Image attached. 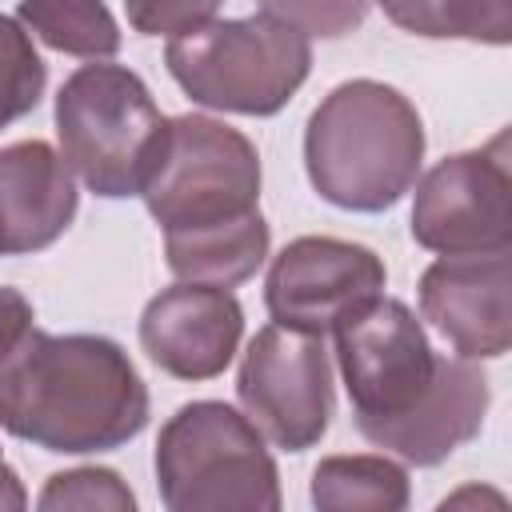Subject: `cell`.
<instances>
[{
    "label": "cell",
    "mask_w": 512,
    "mask_h": 512,
    "mask_svg": "<svg viewBox=\"0 0 512 512\" xmlns=\"http://www.w3.org/2000/svg\"><path fill=\"white\" fill-rule=\"evenodd\" d=\"M128 12V24H136V32H144V36H184V32H192V28H200V24H208L212 16H220V8L216 4H128L124 8Z\"/></svg>",
    "instance_id": "obj_21"
},
{
    "label": "cell",
    "mask_w": 512,
    "mask_h": 512,
    "mask_svg": "<svg viewBox=\"0 0 512 512\" xmlns=\"http://www.w3.org/2000/svg\"><path fill=\"white\" fill-rule=\"evenodd\" d=\"M164 60L172 80L196 104L240 116H272L308 80L312 44L296 24L264 4L252 16H212L208 24L172 36Z\"/></svg>",
    "instance_id": "obj_3"
},
{
    "label": "cell",
    "mask_w": 512,
    "mask_h": 512,
    "mask_svg": "<svg viewBox=\"0 0 512 512\" xmlns=\"http://www.w3.org/2000/svg\"><path fill=\"white\" fill-rule=\"evenodd\" d=\"M148 424V388L108 336L32 328L0 364V428L44 452H112Z\"/></svg>",
    "instance_id": "obj_1"
},
{
    "label": "cell",
    "mask_w": 512,
    "mask_h": 512,
    "mask_svg": "<svg viewBox=\"0 0 512 512\" xmlns=\"http://www.w3.org/2000/svg\"><path fill=\"white\" fill-rule=\"evenodd\" d=\"M384 16L420 36H464L504 44L512 36V4H384Z\"/></svg>",
    "instance_id": "obj_18"
},
{
    "label": "cell",
    "mask_w": 512,
    "mask_h": 512,
    "mask_svg": "<svg viewBox=\"0 0 512 512\" xmlns=\"http://www.w3.org/2000/svg\"><path fill=\"white\" fill-rule=\"evenodd\" d=\"M412 236L440 256H492L512 244V172L508 136L488 148L440 160L412 204Z\"/></svg>",
    "instance_id": "obj_9"
},
{
    "label": "cell",
    "mask_w": 512,
    "mask_h": 512,
    "mask_svg": "<svg viewBox=\"0 0 512 512\" xmlns=\"http://www.w3.org/2000/svg\"><path fill=\"white\" fill-rule=\"evenodd\" d=\"M488 400H492L488 376L472 360L440 356L436 380L412 412H404L400 420H388V424L360 428V432L376 448L396 452L400 460H408L416 468H432L484 428Z\"/></svg>",
    "instance_id": "obj_13"
},
{
    "label": "cell",
    "mask_w": 512,
    "mask_h": 512,
    "mask_svg": "<svg viewBox=\"0 0 512 512\" xmlns=\"http://www.w3.org/2000/svg\"><path fill=\"white\" fill-rule=\"evenodd\" d=\"M384 280V260L372 248L336 236H300L272 260L264 304L276 328L324 340L352 312L376 300Z\"/></svg>",
    "instance_id": "obj_10"
},
{
    "label": "cell",
    "mask_w": 512,
    "mask_h": 512,
    "mask_svg": "<svg viewBox=\"0 0 512 512\" xmlns=\"http://www.w3.org/2000/svg\"><path fill=\"white\" fill-rule=\"evenodd\" d=\"M0 256H8V252H4V236H0Z\"/></svg>",
    "instance_id": "obj_26"
},
{
    "label": "cell",
    "mask_w": 512,
    "mask_h": 512,
    "mask_svg": "<svg viewBox=\"0 0 512 512\" xmlns=\"http://www.w3.org/2000/svg\"><path fill=\"white\" fill-rule=\"evenodd\" d=\"M144 204L164 236L228 228L260 212L256 144L212 116H172L160 160L144 184Z\"/></svg>",
    "instance_id": "obj_6"
},
{
    "label": "cell",
    "mask_w": 512,
    "mask_h": 512,
    "mask_svg": "<svg viewBox=\"0 0 512 512\" xmlns=\"http://www.w3.org/2000/svg\"><path fill=\"white\" fill-rule=\"evenodd\" d=\"M424 124L408 96L380 80L332 88L304 128V168L312 188L348 212L392 208L420 172Z\"/></svg>",
    "instance_id": "obj_2"
},
{
    "label": "cell",
    "mask_w": 512,
    "mask_h": 512,
    "mask_svg": "<svg viewBox=\"0 0 512 512\" xmlns=\"http://www.w3.org/2000/svg\"><path fill=\"white\" fill-rule=\"evenodd\" d=\"M0 512H28L24 480L16 476V468L4 464V456H0Z\"/></svg>",
    "instance_id": "obj_25"
},
{
    "label": "cell",
    "mask_w": 512,
    "mask_h": 512,
    "mask_svg": "<svg viewBox=\"0 0 512 512\" xmlns=\"http://www.w3.org/2000/svg\"><path fill=\"white\" fill-rule=\"evenodd\" d=\"M412 484L400 464L376 452L324 456L312 468L316 512H408Z\"/></svg>",
    "instance_id": "obj_16"
},
{
    "label": "cell",
    "mask_w": 512,
    "mask_h": 512,
    "mask_svg": "<svg viewBox=\"0 0 512 512\" xmlns=\"http://www.w3.org/2000/svg\"><path fill=\"white\" fill-rule=\"evenodd\" d=\"M244 336V312L232 292L204 284H172L148 300L140 316V348L176 380L220 376Z\"/></svg>",
    "instance_id": "obj_12"
},
{
    "label": "cell",
    "mask_w": 512,
    "mask_h": 512,
    "mask_svg": "<svg viewBox=\"0 0 512 512\" xmlns=\"http://www.w3.org/2000/svg\"><path fill=\"white\" fill-rule=\"evenodd\" d=\"M156 484L168 512H284L264 436L220 400L184 404L160 428Z\"/></svg>",
    "instance_id": "obj_5"
},
{
    "label": "cell",
    "mask_w": 512,
    "mask_h": 512,
    "mask_svg": "<svg viewBox=\"0 0 512 512\" xmlns=\"http://www.w3.org/2000/svg\"><path fill=\"white\" fill-rule=\"evenodd\" d=\"M164 128L168 120L132 68L84 64L56 92L60 160L96 196H140L160 160Z\"/></svg>",
    "instance_id": "obj_4"
},
{
    "label": "cell",
    "mask_w": 512,
    "mask_h": 512,
    "mask_svg": "<svg viewBox=\"0 0 512 512\" xmlns=\"http://www.w3.org/2000/svg\"><path fill=\"white\" fill-rule=\"evenodd\" d=\"M168 268L180 276V284H204V288H236L268 256V224L264 216H248L228 228H208L192 236H164Z\"/></svg>",
    "instance_id": "obj_15"
},
{
    "label": "cell",
    "mask_w": 512,
    "mask_h": 512,
    "mask_svg": "<svg viewBox=\"0 0 512 512\" xmlns=\"http://www.w3.org/2000/svg\"><path fill=\"white\" fill-rule=\"evenodd\" d=\"M32 304L16 292V288H4L0 284V364L24 344V336L32 332Z\"/></svg>",
    "instance_id": "obj_23"
},
{
    "label": "cell",
    "mask_w": 512,
    "mask_h": 512,
    "mask_svg": "<svg viewBox=\"0 0 512 512\" xmlns=\"http://www.w3.org/2000/svg\"><path fill=\"white\" fill-rule=\"evenodd\" d=\"M336 360L356 428L388 424L412 412L432 388L440 364L412 308L392 296L368 300L336 328Z\"/></svg>",
    "instance_id": "obj_7"
},
{
    "label": "cell",
    "mask_w": 512,
    "mask_h": 512,
    "mask_svg": "<svg viewBox=\"0 0 512 512\" xmlns=\"http://www.w3.org/2000/svg\"><path fill=\"white\" fill-rule=\"evenodd\" d=\"M16 20L24 24V32L32 28L48 48L68 56L104 60L120 48V28L112 12L92 0H28L16 8Z\"/></svg>",
    "instance_id": "obj_17"
},
{
    "label": "cell",
    "mask_w": 512,
    "mask_h": 512,
    "mask_svg": "<svg viewBox=\"0 0 512 512\" xmlns=\"http://www.w3.org/2000/svg\"><path fill=\"white\" fill-rule=\"evenodd\" d=\"M420 312L460 360H492L512 344V260L440 256L420 276Z\"/></svg>",
    "instance_id": "obj_11"
},
{
    "label": "cell",
    "mask_w": 512,
    "mask_h": 512,
    "mask_svg": "<svg viewBox=\"0 0 512 512\" xmlns=\"http://www.w3.org/2000/svg\"><path fill=\"white\" fill-rule=\"evenodd\" d=\"M36 512H140L128 480L112 468H68L44 480Z\"/></svg>",
    "instance_id": "obj_20"
},
{
    "label": "cell",
    "mask_w": 512,
    "mask_h": 512,
    "mask_svg": "<svg viewBox=\"0 0 512 512\" xmlns=\"http://www.w3.org/2000/svg\"><path fill=\"white\" fill-rule=\"evenodd\" d=\"M48 84V68L32 44V32L8 12H0V128L28 116Z\"/></svg>",
    "instance_id": "obj_19"
},
{
    "label": "cell",
    "mask_w": 512,
    "mask_h": 512,
    "mask_svg": "<svg viewBox=\"0 0 512 512\" xmlns=\"http://www.w3.org/2000/svg\"><path fill=\"white\" fill-rule=\"evenodd\" d=\"M432 512H512L508 508V496L492 484H460L456 492H448Z\"/></svg>",
    "instance_id": "obj_24"
},
{
    "label": "cell",
    "mask_w": 512,
    "mask_h": 512,
    "mask_svg": "<svg viewBox=\"0 0 512 512\" xmlns=\"http://www.w3.org/2000/svg\"><path fill=\"white\" fill-rule=\"evenodd\" d=\"M236 396L248 424L284 452H304L320 444L332 424V360L324 340L288 328H260L240 360Z\"/></svg>",
    "instance_id": "obj_8"
},
{
    "label": "cell",
    "mask_w": 512,
    "mask_h": 512,
    "mask_svg": "<svg viewBox=\"0 0 512 512\" xmlns=\"http://www.w3.org/2000/svg\"><path fill=\"white\" fill-rule=\"evenodd\" d=\"M272 12L296 24L304 36H340L368 16V4H272Z\"/></svg>",
    "instance_id": "obj_22"
},
{
    "label": "cell",
    "mask_w": 512,
    "mask_h": 512,
    "mask_svg": "<svg viewBox=\"0 0 512 512\" xmlns=\"http://www.w3.org/2000/svg\"><path fill=\"white\" fill-rule=\"evenodd\" d=\"M76 216V184L60 152L44 140L0 148V236L8 256L40 252Z\"/></svg>",
    "instance_id": "obj_14"
}]
</instances>
